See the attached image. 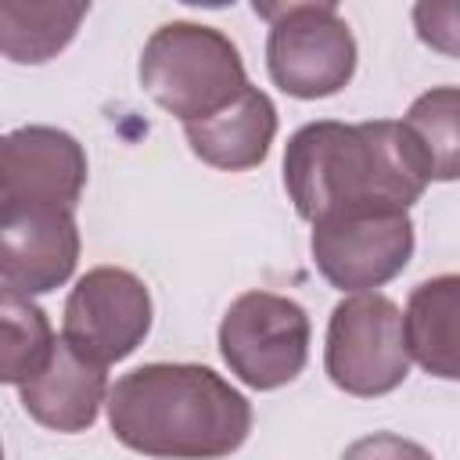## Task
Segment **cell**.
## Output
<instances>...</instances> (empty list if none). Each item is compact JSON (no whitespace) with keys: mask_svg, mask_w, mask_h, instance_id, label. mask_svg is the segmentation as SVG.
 <instances>
[{"mask_svg":"<svg viewBox=\"0 0 460 460\" xmlns=\"http://www.w3.org/2000/svg\"><path fill=\"white\" fill-rule=\"evenodd\" d=\"M431 183L428 162L402 122H305L284 147V187L305 223L406 212Z\"/></svg>","mask_w":460,"mask_h":460,"instance_id":"1","label":"cell"},{"mask_svg":"<svg viewBox=\"0 0 460 460\" xmlns=\"http://www.w3.org/2000/svg\"><path fill=\"white\" fill-rule=\"evenodd\" d=\"M111 435L158 460H219L252 431L248 399L201 363H144L108 392Z\"/></svg>","mask_w":460,"mask_h":460,"instance_id":"2","label":"cell"},{"mask_svg":"<svg viewBox=\"0 0 460 460\" xmlns=\"http://www.w3.org/2000/svg\"><path fill=\"white\" fill-rule=\"evenodd\" d=\"M140 86L183 126L230 108L252 83L226 32L201 22H165L140 50Z\"/></svg>","mask_w":460,"mask_h":460,"instance_id":"3","label":"cell"},{"mask_svg":"<svg viewBox=\"0 0 460 460\" xmlns=\"http://www.w3.org/2000/svg\"><path fill=\"white\" fill-rule=\"evenodd\" d=\"M270 18L266 68L288 97L316 101L349 86L356 72V40L334 4H255Z\"/></svg>","mask_w":460,"mask_h":460,"instance_id":"4","label":"cell"},{"mask_svg":"<svg viewBox=\"0 0 460 460\" xmlns=\"http://www.w3.org/2000/svg\"><path fill=\"white\" fill-rule=\"evenodd\" d=\"M410 359L406 316L388 295L363 291L331 309L323 370L334 388L359 399L388 395L406 381Z\"/></svg>","mask_w":460,"mask_h":460,"instance_id":"5","label":"cell"},{"mask_svg":"<svg viewBox=\"0 0 460 460\" xmlns=\"http://www.w3.org/2000/svg\"><path fill=\"white\" fill-rule=\"evenodd\" d=\"M219 356L255 392L291 385L309 359V316L295 298L244 291L219 320Z\"/></svg>","mask_w":460,"mask_h":460,"instance_id":"6","label":"cell"},{"mask_svg":"<svg viewBox=\"0 0 460 460\" xmlns=\"http://www.w3.org/2000/svg\"><path fill=\"white\" fill-rule=\"evenodd\" d=\"M151 331V295L144 280L122 266L86 270L65 302L61 338L86 359L111 367L137 352Z\"/></svg>","mask_w":460,"mask_h":460,"instance_id":"7","label":"cell"},{"mask_svg":"<svg viewBox=\"0 0 460 460\" xmlns=\"http://www.w3.org/2000/svg\"><path fill=\"white\" fill-rule=\"evenodd\" d=\"M309 248L331 288L363 295L406 270L413 255V219L410 212L320 219L313 223Z\"/></svg>","mask_w":460,"mask_h":460,"instance_id":"8","label":"cell"},{"mask_svg":"<svg viewBox=\"0 0 460 460\" xmlns=\"http://www.w3.org/2000/svg\"><path fill=\"white\" fill-rule=\"evenodd\" d=\"M0 208H72L86 187V151L58 126H22L4 137Z\"/></svg>","mask_w":460,"mask_h":460,"instance_id":"9","label":"cell"},{"mask_svg":"<svg viewBox=\"0 0 460 460\" xmlns=\"http://www.w3.org/2000/svg\"><path fill=\"white\" fill-rule=\"evenodd\" d=\"M79 262L72 208H0V280L14 295L61 288Z\"/></svg>","mask_w":460,"mask_h":460,"instance_id":"10","label":"cell"},{"mask_svg":"<svg viewBox=\"0 0 460 460\" xmlns=\"http://www.w3.org/2000/svg\"><path fill=\"white\" fill-rule=\"evenodd\" d=\"M108 392L111 388H108L104 367L79 356L65 338H58L50 363L36 377L18 385L25 413L36 424L50 431H65V435L93 428L101 402H108Z\"/></svg>","mask_w":460,"mask_h":460,"instance_id":"11","label":"cell"},{"mask_svg":"<svg viewBox=\"0 0 460 460\" xmlns=\"http://www.w3.org/2000/svg\"><path fill=\"white\" fill-rule=\"evenodd\" d=\"M183 137L205 165L244 172V169L262 165V158L270 155V144L277 137V108L270 93H262L259 86H248L219 115L187 122Z\"/></svg>","mask_w":460,"mask_h":460,"instance_id":"12","label":"cell"},{"mask_svg":"<svg viewBox=\"0 0 460 460\" xmlns=\"http://www.w3.org/2000/svg\"><path fill=\"white\" fill-rule=\"evenodd\" d=\"M410 356L442 381H460V273L420 280L406 298Z\"/></svg>","mask_w":460,"mask_h":460,"instance_id":"13","label":"cell"},{"mask_svg":"<svg viewBox=\"0 0 460 460\" xmlns=\"http://www.w3.org/2000/svg\"><path fill=\"white\" fill-rule=\"evenodd\" d=\"M90 4L83 0H0V50L14 65H43L58 58Z\"/></svg>","mask_w":460,"mask_h":460,"instance_id":"14","label":"cell"},{"mask_svg":"<svg viewBox=\"0 0 460 460\" xmlns=\"http://www.w3.org/2000/svg\"><path fill=\"white\" fill-rule=\"evenodd\" d=\"M402 126L417 140L431 180H460V86H431L420 93L406 108Z\"/></svg>","mask_w":460,"mask_h":460,"instance_id":"15","label":"cell"},{"mask_svg":"<svg viewBox=\"0 0 460 460\" xmlns=\"http://www.w3.org/2000/svg\"><path fill=\"white\" fill-rule=\"evenodd\" d=\"M0 323H4V367H0L4 374L0 377L7 385H25L50 363V356L58 349L50 320L32 298L4 291Z\"/></svg>","mask_w":460,"mask_h":460,"instance_id":"16","label":"cell"},{"mask_svg":"<svg viewBox=\"0 0 460 460\" xmlns=\"http://www.w3.org/2000/svg\"><path fill=\"white\" fill-rule=\"evenodd\" d=\"M413 29L424 47L460 58V4L456 0H420L413 4Z\"/></svg>","mask_w":460,"mask_h":460,"instance_id":"17","label":"cell"},{"mask_svg":"<svg viewBox=\"0 0 460 460\" xmlns=\"http://www.w3.org/2000/svg\"><path fill=\"white\" fill-rule=\"evenodd\" d=\"M341 460H435V456L413 438H402L392 431H374V435L356 438L341 453Z\"/></svg>","mask_w":460,"mask_h":460,"instance_id":"18","label":"cell"}]
</instances>
